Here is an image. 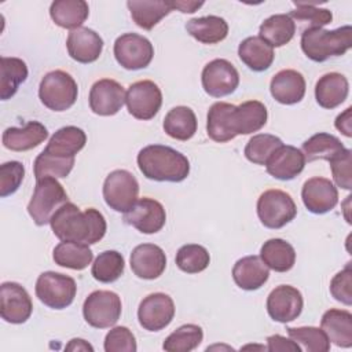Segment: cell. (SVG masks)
Masks as SVG:
<instances>
[{
	"label": "cell",
	"mask_w": 352,
	"mask_h": 352,
	"mask_svg": "<svg viewBox=\"0 0 352 352\" xmlns=\"http://www.w3.org/2000/svg\"><path fill=\"white\" fill-rule=\"evenodd\" d=\"M52 232L60 241L94 245L99 242L107 230L104 216L95 208L80 210L73 202L63 204L50 220Z\"/></svg>",
	"instance_id": "1"
},
{
	"label": "cell",
	"mask_w": 352,
	"mask_h": 352,
	"mask_svg": "<svg viewBox=\"0 0 352 352\" xmlns=\"http://www.w3.org/2000/svg\"><path fill=\"white\" fill-rule=\"evenodd\" d=\"M136 160L140 172L150 180L179 183L190 173L187 157L169 146H146L139 151Z\"/></svg>",
	"instance_id": "2"
},
{
	"label": "cell",
	"mask_w": 352,
	"mask_h": 352,
	"mask_svg": "<svg viewBox=\"0 0 352 352\" xmlns=\"http://www.w3.org/2000/svg\"><path fill=\"white\" fill-rule=\"evenodd\" d=\"M352 45V28L349 25L326 30L309 28L301 33V50L314 62H324L330 56L344 55Z\"/></svg>",
	"instance_id": "3"
},
{
	"label": "cell",
	"mask_w": 352,
	"mask_h": 352,
	"mask_svg": "<svg viewBox=\"0 0 352 352\" xmlns=\"http://www.w3.org/2000/svg\"><path fill=\"white\" fill-rule=\"evenodd\" d=\"M67 202L63 186L51 176L38 179L28 205V213L37 226L50 223L52 214Z\"/></svg>",
	"instance_id": "4"
},
{
	"label": "cell",
	"mask_w": 352,
	"mask_h": 352,
	"mask_svg": "<svg viewBox=\"0 0 352 352\" xmlns=\"http://www.w3.org/2000/svg\"><path fill=\"white\" fill-rule=\"evenodd\" d=\"M77 95V82L63 70L50 72L40 81L38 98L41 103L52 111H65L70 109L76 103Z\"/></svg>",
	"instance_id": "5"
},
{
	"label": "cell",
	"mask_w": 352,
	"mask_h": 352,
	"mask_svg": "<svg viewBox=\"0 0 352 352\" xmlns=\"http://www.w3.org/2000/svg\"><path fill=\"white\" fill-rule=\"evenodd\" d=\"M76 293V280L69 275L45 271L37 278L36 296L44 305L52 309L67 308L74 301Z\"/></svg>",
	"instance_id": "6"
},
{
	"label": "cell",
	"mask_w": 352,
	"mask_h": 352,
	"mask_svg": "<svg viewBox=\"0 0 352 352\" xmlns=\"http://www.w3.org/2000/svg\"><path fill=\"white\" fill-rule=\"evenodd\" d=\"M297 214V206L286 191L267 190L257 201V216L267 228L278 230L290 223Z\"/></svg>",
	"instance_id": "7"
},
{
	"label": "cell",
	"mask_w": 352,
	"mask_h": 352,
	"mask_svg": "<svg viewBox=\"0 0 352 352\" xmlns=\"http://www.w3.org/2000/svg\"><path fill=\"white\" fill-rule=\"evenodd\" d=\"M122 311L121 298L110 290L92 292L82 304L85 322L95 329H107L114 326Z\"/></svg>",
	"instance_id": "8"
},
{
	"label": "cell",
	"mask_w": 352,
	"mask_h": 352,
	"mask_svg": "<svg viewBox=\"0 0 352 352\" xmlns=\"http://www.w3.org/2000/svg\"><path fill=\"white\" fill-rule=\"evenodd\" d=\"M138 194L139 183L136 177L125 169H116L104 179L103 198L106 205L116 212H128L138 201Z\"/></svg>",
	"instance_id": "9"
},
{
	"label": "cell",
	"mask_w": 352,
	"mask_h": 352,
	"mask_svg": "<svg viewBox=\"0 0 352 352\" xmlns=\"http://www.w3.org/2000/svg\"><path fill=\"white\" fill-rule=\"evenodd\" d=\"M113 51L118 65L126 70L144 69L154 56L150 40L138 33H125L117 37Z\"/></svg>",
	"instance_id": "10"
},
{
	"label": "cell",
	"mask_w": 352,
	"mask_h": 352,
	"mask_svg": "<svg viewBox=\"0 0 352 352\" xmlns=\"http://www.w3.org/2000/svg\"><path fill=\"white\" fill-rule=\"evenodd\" d=\"M129 114L138 120H151L162 104V92L154 81L142 80L129 85L125 96Z\"/></svg>",
	"instance_id": "11"
},
{
	"label": "cell",
	"mask_w": 352,
	"mask_h": 352,
	"mask_svg": "<svg viewBox=\"0 0 352 352\" xmlns=\"http://www.w3.org/2000/svg\"><path fill=\"white\" fill-rule=\"evenodd\" d=\"M202 88L213 98L232 94L239 85V74L235 66L227 59H213L202 70Z\"/></svg>",
	"instance_id": "12"
},
{
	"label": "cell",
	"mask_w": 352,
	"mask_h": 352,
	"mask_svg": "<svg viewBox=\"0 0 352 352\" xmlns=\"http://www.w3.org/2000/svg\"><path fill=\"white\" fill-rule=\"evenodd\" d=\"M175 316V302L165 293H151L146 296L138 308L140 326L147 331H160L169 326Z\"/></svg>",
	"instance_id": "13"
},
{
	"label": "cell",
	"mask_w": 352,
	"mask_h": 352,
	"mask_svg": "<svg viewBox=\"0 0 352 352\" xmlns=\"http://www.w3.org/2000/svg\"><path fill=\"white\" fill-rule=\"evenodd\" d=\"M33 311V302L23 286L16 282H4L0 286V315L1 319L12 323H25Z\"/></svg>",
	"instance_id": "14"
},
{
	"label": "cell",
	"mask_w": 352,
	"mask_h": 352,
	"mask_svg": "<svg viewBox=\"0 0 352 352\" xmlns=\"http://www.w3.org/2000/svg\"><path fill=\"white\" fill-rule=\"evenodd\" d=\"M124 221L142 234H155L165 226L166 213L161 202L143 197L124 213Z\"/></svg>",
	"instance_id": "15"
},
{
	"label": "cell",
	"mask_w": 352,
	"mask_h": 352,
	"mask_svg": "<svg viewBox=\"0 0 352 352\" xmlns=\"http://www.w3.org/2000/svg\"><path fill=\"white\" fill-rule=\"evenodd\" d=\"M304 300L298 289L290 285H279L267 298V312L275 320L287 323L297 319L302 311Z\"/></svg>",
	"instance_id": "16"
},
{
	"label": "cell",
	"mask_w": 352,
	"mask_h": 352,
	"mask_svg": "<svg viewBox=\"0 0 352 352\" xmlns=\"http://www.w3.org/2000/svg\"><path fill=\"white\" fill-rule=\"evenodd\" d=\"M124 87L111 78L96 81L89 91V107L98 116H114L125 103Z\"/></svg>",
	"instance_id": "17"
},
{
	"label": "cell",
	"mask_w": 352,
	"mask_h": 352,
	"mask_svg": "<svg viewBox=\"0 0 352 352\" xmlns=\"http://www.w3.org/2000/svg\"><path fill=\"white\" fill-rule=\"evenodd\" d=\"M301 198L311 213L323 214L334 209L338 204V191L331 180L316 176L304 183Z\"/></svg>",
	"instance_id": "18"
},
{
	"label": "cell",
	"mask_w": 352,
	"mask_h": 352,
	"mask_svg": "<svg viewBox=\"0 0 352 352\" xmlns=\"http://www.w3.org/2000/svg\"><path fill=\"white\" fill-rule=\"evenodd\" d=\"M131 270L140 279H157L162 275L166 267L165 252L154 243L138 245L129 258Z\"/></svg>",
	"instance_id": "19"
},
{
	"label": "cell",
	"mask_w": 352,
	"mask_h": 352,
	"mask_svg": "<svg viewBox=\"0 0 352 352\" xmlns=\"http://www.w3.org/2000/svg\"><path fill=\"white\" fill-rule=\"evenodd\" d=\"M305 166V158L300 148L289 144L278 147L265 162L267 172L278 180H292Z\"/></svg>",
	"instance_id": "20"
},
{
	"label": "cell",
	"mask_w": 352,
	"mask_h": 352,
	"mask_svg": "<svg viewBox=\"0 0 352 352\" xmlns=\"http://www.w3.org/2000/svg\"><path fill=\"white\" fill-rule=\"evenodd\" d=\"M66 48L72 59L80 63H92L102 54L103 40L89 28H78L69 33Z\"/></svg>",
	"instance_id": "21"
},
{
	"label": "cell",
	"mask_w": 352,
	"mask_h": 352,
	"mask_svg": "<svg viewBox=\"0 0 352 352\" xmlns=\"http://www.w3.org/2000/svg\"><path fill=\"white\" fill-rule=\"evenodd\" d=\"M235 111L236 106L227 102H216L210 106L206 118V132L212 140L226 143L236 136Z\"/></svg>",
	"instance_id": "22"
},
{
	"label": "cell",
	"mask_w": 352,
	"mask_h": 352,
	"mask_svg": "<svg viewBox=\"0 0 352 352\" xmlns=\"http://www.w3.org/2000/svg\"><path fill=\"white\" fill-rule=\"evenodd\" d=\"M305 78L302 74L293 69L278 72L270 84L272 98L282 104L298 103L305 95Z\"/></svg>",
	"instance_id": "23"
},
{
	"label": "cell",
	"mask_w": 352,
	"mask_h": 352,
	"mask_svg": "<svg viewBox=\"0 0 352 352\" xmlns=\"http://www.w3.org/2000/svg\"><path fill=\"white\" fill-rule=\"evenodd\" d=\"M48 138L47 128L38 121H29L25 126H10L3 132V146L11 151H28L40 146Z\"/></svg>",
	"instance_id": "24"
},
{
	"label": "cell",
	"mask_w": 352,
	"mask_h": 352,
	"mask_svg": "<svg viewBox=\"0 0 352 352\" xmlns=\"http://www.w3.org/2000/svg\"><path fill=\"white\" fill-rule=\"evenodd\" d=\"M270 278V268L260 256H246L239 258L232 268V279L243 290H257Z\"/></svg>",
	"instance_id": "25"
},
{
	"label": "cell",
	"mask_w": 352,
	"mask_h": 352,
	"mask_svg": "<svg viewBox=\"0 0 352 352\" xmlns=\"http://www.w3.org/2000/svg\"><path fill=\"white\" fill-rule=\"evenodd\" d=\"M349 92V84L344 74L331 72L323 74L315 85V98L320 107L334 109L345 102Z\"/></svg>",
	"instance_id": "26"
},
{
	"label": "cell",
	"mask_w": 352,
	"mask_h": 352,
	"mask_svg": "<svg viewBox=\"0 0 352 352\" xmlns=\"http://www.w3.org/2000/svg\"><path fill=\"white\" fill-rule=\"evenodd\" d=\"M320 329L334 345L341 348L352 346V315L349 311L337 308L326 311L320 320Z\"/></svg>",
	"instance_id": "27"
},
{
	"label": "cell",
	"mask_w": 352,
	"mask_h": 352,
	"mask_svg": "<svg viewBox=\"0 0 352 352\" xmlns=\"http://www.w3.org/2000/svg\"><path fill=\"white\" fill-rule=\"evenodd\" d=\"M126 7L131 11L133 22L146 30H151L172 10V1L164 0H129Z\"/></svg>",
	"instance_id": "28"
},
{
	"label": "cell",
	"mask_w": 352,
	"mask_h": 352,
	"mask_svg": "<svg viewBox=\"0 0 352 352\" xmlns=\"http://www.w3.org/2000/svg\"><path fill=\"white\" fill-rule=\"evenodd\" d=\"M239 59L253 72L267 70L275 58L274 48L258 36L246 37L238 47Z\"/></svg>",
	"instance_id": "29"
},
{
	"label": "cell",
	"mask_w": 352,
	"mask_h": 352,
	"mask_svg": "<svg viewBox=\"0 0 352 352\" xmlns=\"http://www.w3.org/2000/svg\"><path fill=\"white\" fill-rule=\"evenodd\" d=\"M51 19L63 29H78L89 15L88 3L84 0H56L50 7Z\"/></svg>",
	"instance_id": "30"
},
{
	"label": "cell",
	"mask_w": 352,
	"mask_h": 352,
	"mask_svg": "<svg viewBox=\"0 0 352 352\" xmlns=\"http://www.w3.org/2000/svg\"><path fill=\"white\" fill-rule=\"evenodd\" d=\"M187 33L202 44H216L228 34V23L217 15L192 18L186 23Z\"/></svg>",
	"instance_id": "31"
},
{
	"label": "cell",
	"mask_w": 352,
	"mask_h": 352,
	"mask_svg": "<svg viewBox=\"0 0 352 352\" xmlns=\"http://www.w3.org/2000/svg\"><path fill=\"white\" fill-rule=\"evenodd\" d=\"M87 143V135L81 128L67 125L58 129L45 146V151L59 157H74Z\"/></svg>",
	"instance_id": "32"
},
{
	"label": "cell",
	"mask_w": 352,
	"mask_h": 352,
	"mask_svg": "<svg viewBox=\"0 0 352 352\" xmlns=\"http://www.w3.org/2000/svg\"><path fill=\"white\" fill-rule=\"evenodd\" d=\"M260 257L268 268L276 272H287L296 263V250L285 239L271 238L261 246Z\"/></svg>",
	"instance_id": "33"
},
{
	"label": "cell",
	"mask_w": 352,
	"mask_h": 352,
	"mask_svg": "<svg viewBox=\"0 0 352 352\" xmlns=\"http://www.w3.org/2000/svg\"><path fill=\"white\" fill-rule=\"evenodd\" d=\"M197 125L195 113L187 106H176L170 109L162 124L168 136L182 142H186L195 135Z\"/></svg>",
	"instance_id": "34"
},
{
	"label": "cell",
	"mask_w": 352,
	"mask_h": 352,
	"mask_svg": "<svg viewBox=\"0 0 352 352\" xmlns=\"http://www.w3.org/2000/svg\"><path fill=\"white\" fill-rule=\"evenodd\" d=\"M296 33V22L289 14H275L268 16L258 30V37L268 43L272 48L287 44Z\"/></svg>",
	"instance_id": "35"
},
{
	"label": "cell",
	"mask_w": 352,
	"mask_h": 352,
	"mask_svg": "<svg viewBox=\"0 0 352 352\" xmlns=\"http://www.w3.org/2000/svg\"><path fill=\"white\" fill-rule=\"evenodd\" d=\"M52 258L55 264L60 267L81 271L91 264L94 253L87 243L62 241L55 246L52 252Z\"/></svg>",
	"instance_id": "36"
},
{
	"label": "cell",
	"mask_w": 352,
	"mask_h": 352,
	"mask_svg": "<svg viewBox=\"0 0 352 352\" xmlns=\"http://www.w3.org/2000/svg\"><path fill=\"white\" fill-rule=\"evenodd\" d=\"M268 118V111L264 103L258 100H248L236 106L235 131L236 135H249L260 131Z\"/></svg>",
	"instance_id": "37"
},
{
	"label": "cell",
	"mask_w": 352,
	"mask_h": 352,
	"mask_svg": "<svg viewBox=\"0 0 352 352\" xmlns=\"http://www.w3.org/2000/svg\"><path fill=\"white\" fill-rule=\"evenodd\" d=\"M0 70V98L1 100H7L12 98L16 94L19 85L26 81L28 66L19 58L1 56Z\"/></svg>",
	"instance_id": "38"
},
{
	"label": "cell",
	"mask_w": 352,
	"mask_h": 352,
	"mask_svg": "<svg viewBox=\"0 0 352 352\" xmlns=\"http://www.w3.org/2000/svg\"><path fill=\"white\" fill-rule=\"evenodd\" d=\"M344 150L345 147L341 143V140L334 135H330L326 132H319L311 136L308 140L302 143V147H301L304 158L308 162L316 161V160L330 161Z\"/></svg>",
	"instance_id": "39"
},
{
	"label": "cell",
	"mask_w": 352,
	"mask_h": 352,
	"mask_svg": "<svg viewBox=\"0 0 352 352\" xmlns=\"http://www.w3.org/2000/svg\"><path fill=\"white\" fill-rule=\"evenodd\" d=\"M124 268L125 260L121 253L117 250H104L95 258L91 274L98 282L111 283L124 274Z\"/></svg>",
	"instance_id": "40"
},
{
	"label": "cell",
	"mask_w": 352,
	"mask_h": 352,
	"mask_svg": "<svg viewBox=\"0 0 352 352\" xmlns=\"http://www.w3.org/2000/svg\"><path fill=\"white\" fill-rule=\"evenodd\" d=\"M74 166V157H59L43 150L34 160L33 170L36 180L51 176L55 179L66 177Z\"/></svg>",
	"instance_id": "41"
},
{
	"label": "cell",
	"mask_w": 352,
	"mask_h": 352,
	"mask_svg": "<svg viewBox=\"0 0 352 352\" xmlns=\"http://www.w3.org/2000/svg\"><path fill=\"white\" fill-rule=\"evenodd\" d=\"M204 340V331L198 324H183L177 327L173 333H170L164 344L162 348L166 352H190L199 346Z\"/></svg>",
	"instance_id": "42"
},
{
	"label": "cell",
	"mask_w": 352,
	"mask_h": 352,
	"mask_svg": "<svg viewBox=\"0 0 352 352\" xmlns=\"http://www.w3.org/2000/svg\"><path fill=\"white\" fill-rule=\"evenodd\" d=\"M176 265L187 274H198L208 268L210 263L209 252L197 243L183 245L176 253Z\"/></svg>",
	"instance_id": "43"
},
{
	"label": "cell",
	"mask_w": 352,
	"mask_h": 352,
	"mask_svg": "<svg viewBox=\"0 0 352 352\" xmlns=\"http://www.w3.org/2000/svg\"><path fill=\"white\" fill-rule=\"evenodd\" d=\"M289 337L301 345V349L308 352H327L330 349V341L326 333L319 327H287Z\"/></svg>",
	"instance_id": "44"
},
{
	"label": "cell",
	"mask_w": 352,
	"mask_h": 352,
	"mask_svg": "<svg viewBox=\"0 0 352 352\" xmlns=\"http://www.w3.org/2000/svg\"><path fill=\"white\" fill-rule=\"evenodd\" d=\"M282 144V140L275 135L258 133L250 138V140L245 146V157L253 164L265 165L271 154Z\"/></svg>",
	"instance_id": "45"
},
{
	"label": "cell",
	"mask_w": 352,
	"mask_h": 352,
	"mask_svg": "<svg viewBox=\"0 0 352 352\" xmlns=\"http://www.w3.org/2000/svg\"><path fill=\"white\" fill-rule=\"evenodd\" d=\"M297 8L289 14V16L296 22H307L308 28H323L333 21V14L327 8L315 7L308 3H294ZM304 29V30H305Z\"/></svg>",
	"instance_id": "46"
},
{
	"label": "cell",
	"mask_w": 352,
	"mask_h": 352,
	"mask_svg": "<svg viewBox=\"0 0 352 352\" xmlns=\"http://www.w3.org/2000/svg\"><path fill=\"white\" fill-rule=\"evenodd\" d=\"M25 177V166L19 161H8L0 165V197L14 194Z\"/></svg>",
	"instance_id": "47"
},
{
	"label": "cell",
	"mask_w": 352,
	"mask_h": 352,
	"mask_svg": "<svg viewBox=\"0 0 352 352\" xmlns=\"http://www.w3.org/2000/svg\"><path fill=\"white\" fill-rule=\"evenodd\" d=\"M106 352H135L138 349L133 333L125 326L113 327L104 337Z\"/></svg>",
	"instance_id": "48"
},
{
	"label": "cell",
	"mask_w": 352,
	"mask_h": 352,
	"mask_svg": "<svg viewBox=\"0 0 352 352\" xmlns=\"http://www.w3.org/2000/svg\"><path fill=\"white\" fill-rule=\"evenodd\" d=\"M333 179L336 184L341 188L351 190L352 188V173H351V164H352V151L351 148H346L341 151L338 155H336L333 160L329 161Z\"/></svg>",
	"instance_id": "49"
},
{
	"label": "cell",
	"mask_w": 352,
	"mask_h": 352,
	"mask_svg": "<svg viewBox=\"0 0 352 352\" xmlns=\"http://www.w3.org/2000/svg\"><path fill=\"white\" fill-rule=\"evenodd\" d=\"M330 293L337 301L345 305L352 304V271L349 263L331 279Z\"/></svg>",
	"instance_id": "50"
},
{
	"label": "cell",
	"mask_w": 352,
	"mask_h": 352,
	"mask_svg": "<svg viewBox=\"0 0 352 352\" xmlns=\"http://www.w3.org/2000/svg\"><path fill=\"white\" fill-rule=\"evenodd\" d=\"M267 351H271V352H276V351H292V352H300L301 351V346L294 342L292 338H286L283 336H279V334H274V336H270L267 338Z\"/></svg>",
	"instance_id": "51"
},
{
	"label": "cell",
	"mask_w": 352,
	"mask_h": 352,
	"mask_svg": "<svg viewBox=\"0 0 352 352\" xmlns=\"http://www.w3.org/2000/svg\"><path fill=\"white\" fill-rule=\"evenodd\" d=\"M351 113H352V107H346L344 113L338 114L336 118V128L342 132L346 138L352 136V122H351Z\"/></svg>",
	"instance_id": "52"
},
{
	"label": "cell",
	"mask_w": 352,
	"mask_h": 352,
	"mask_svg": "<svg viewBox=\"0 0 352 352\" xmlns=\"http://www.w3.org/2000/svg\"><path fill=\"white\" fill-rule=\"evenodd\" d=\"M172 6H173V10L176 8L180 12L191 14V12H195L199 7H202L204 1H172Z\"/></svg>",
	"instance_id": "53"
},
{
	"label": "cell",
	"mask_w": 352,
	"mask_h": 352,
	"mask_svg": "<svg viewBox=\"0 0 352 352\" xmlns=\"http://www.w3.org/2000/svg\"><path fill=\"white\" fill-rule=\"evenodd\" d=\"M66 351H94V346L82 338H73L66 345Z\"/></svg>",
	"instance_id": "54"
}]
</instances>
